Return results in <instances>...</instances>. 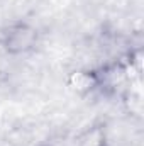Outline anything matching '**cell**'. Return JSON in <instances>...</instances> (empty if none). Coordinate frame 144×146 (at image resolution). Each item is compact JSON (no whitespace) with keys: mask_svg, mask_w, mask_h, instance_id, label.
<instances>
[{"mask_svg":"<svg viewBox=\"0 0 144 146\" xmlns=\"http://www.w3.org/2000/svg\"><path fill=\"white\" fill-rule=\"evenodd\" d=\"M41 33L32 22L14 21L0 33V46L10 56H20L34 51L39 44Z\"/></svg>","mask_w":144,"mask_h":146,"instance_id":"1","label":"cell"},{"mask_svg":"<svg viewBox=\"0 0 144 146\" xmlns=\"http://www.w3.org/2000/svg\"><path fill=\"white\" fill-rule=\"evenodd\" d=\"M68 85L75 92L88 94V92H93L95 88H98L102 85V76L97 72H92V70H78V72L71 73Z\"/></svg>","mask_w":144,"mask_h":146,"instance_id":"2","label":"cell"}]
</instances>
